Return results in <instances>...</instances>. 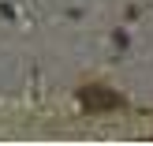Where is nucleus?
<instances>
[{
    "mask_svg": "<svg viewBox=\"0 0 153 146\" xmlns=\"http://www.w3.org/2000/svg\"><path fill=\"white\" fill-rule=\"evenodd\" d=\"M79 101H82V109H86V112H108V109H120L123 97L112 94V90H105V86H82Z\"/></svg>",
    "mask_w": 153,
    "mask_h": 146,
    "instance_id": "1",
    "label": "nucleus"
}]
</instances>
